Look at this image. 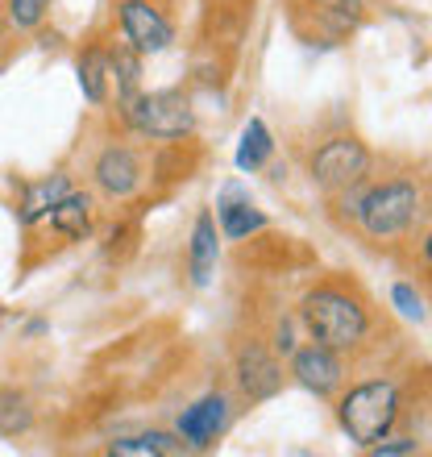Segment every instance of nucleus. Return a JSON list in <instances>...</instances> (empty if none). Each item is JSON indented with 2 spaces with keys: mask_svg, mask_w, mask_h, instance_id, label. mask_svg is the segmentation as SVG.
Returning <instances> with one entry per match:
<instances>
[{
  "mask_svg": "<svg viewBox=\"0 0 432 457\" xmlns=\"http://www.w3.org/2000/svg\"><path fill=\"white\" fill-rule=\"evenodd\" d=\"M300 325L303 333L336 353H358L374 333L370 303L353 283H316L300 300Z\"/></svg>",
  "mask_w": 432,
  "mask_h": 457,
  "instance_id": "obj_1",
  "label": "nucleus"
},
{
  "mask_svg": "<svg viewBox=\"0 0 432 457\" xmlns=\"http://www.w3.org/2000/svg\"><path fill=\"white\" fill-rule=\"evenodd\" d=\"M403 416V395L391 378H361L345 391H336V424L358 449L383 441Z\"/></svg>",
  "mask_w": 432,
  "mask_h": 457,
  "instance_id": "obj_2",
  "label": "nucleus"
},
{
  "mask_svg": "<svg viewBox=\"0 0 432 457\" xmlns=\"http://www.w3.org/2000/svg\"><path fill=\"white\" fill-rule=\"evenodd\" d=\"M424 212V195L411 179H383V183H361L358 195V212H353V225L366 233L370 241H391L408 237L416 220Z\"/></svg>",
  "mask_w": 432,
  "mask_h": 457,
  "instance_id": "obj_3",
  "label": "nucleus"
},
{
  "mask_svg": "<svg viewBox=\"0 0 432 457\" xmlns=\"http://www.w3.org/2000/svg\"><path fill=\"white\" fill-rule=\"evenodd\" d=\"M120 112H125V125L150 142H183L195 133V109L179 87L137 92L129 104H120Z\"/></svg>",
  "mask_w": 432,
  "mask_h": 457,
  "instance_id": "obj_4",
  "label": "nucleus"
},
{
  "mask_svg": "<svg viewBox=\"0 0 432 457\" xmlns=\"http://www.w3.org/2000/svg\"><path fill=\"white\" fill-rule=\"evenodd\" d=\"M370 162L374 158L366 150V142H358L353 133H336L312 154L308 170H312V183L324 195H336L370 179Z\"/></svg>",
  "mask_w": 432,
  "mask_h": 457,
  "instance_id": "obj_5",
  "label": "nucleus"
},
{
  "mask_svg": "<svg viewBox=\"0 0 432 457\" xmlns=\"http://www.w3.org/2000/svg\"><path fill=\"white\" fill-rule=\"evenodd\" d=\"M112 21H117V34L142 59L145 54H162L175 42V21L162 9V0H112Z\"/></svg>",
  "mask_w": 432,
  "mask_h": 457,
  "instance_id": "obj_6",
  "label": "nucleus"
},
{
  "mask_svg": "<svg viewBox=\"0 0 432 457\" xmlns=\"http://www.w3.org/2000/svg\"><path fill=\"white\" fill-rule=\"evenodd\" d=\"M233 378H237V391L250 403H266V399H275L287 383V374H283V361L278 353L266 341H241L237 353H233Z\"/></svg>",
  "mask_w": 432,
  "mask_h": 457,
  "instance_id": "obj_7",
  "label": "nucleus"
},
{
  "mask_svg": "<svg viewBox=\"0 0 432 457\" xmlns=\"http://www.w3.org/2000/svg\"><path fill=\"white\" fill-rule=\"evenodd\" d=\"M291 378L312 391L316 399H336V391L345 386V353L320 345V341H308V345L291 349Z\"/></svg>",
  "mask_w": 432,
  "mask_h": 457,
  "instance_id": "obj_8",
  "label": "nucleus"
},
{
  "mask_svg": "<svg viewBox=\"0 0 432 457\" xmlns=\"http://www.w3.org/2000/svg\"><path fill=\"white\" fill-rule=\"evenodd\" d=\"M145 179V167H142V154L133 150V145H104L92 162V183H96V192L108 195V200H129L137 195Z\"/></svg>",
  "mask_w": 432,
  "mask_h": 457,
  "instance_id": "obj_9",
  "label": "nucleus"
},
{
  "mask_svg": "<svg viewBox=\"0 0 432 457\" xmlns=\"http://www.w3.org/2000/svg\"><path fill=\"white\" fill-rule=\"evenodd\" d=\"M228 424H233V408L225 391H208L179 411V436L187 449H212L228 433Z\"/></svg>",
  "mask_w": 432,
  "mask_h": 457,
  "instance_id": "obj_10",
  "label": "nucleus"
},
{
  "mask_svg": "<svg viewBox=\"0 0 432 457\" xmlns=\"http://www.w3.org/2000/svg\"><path fill=\"white\" fill-rule=\"evenodd\" d=\"M212 217H216V225H220V237H228V241H245L266 228L262 208H253L250 192H245L241 183H228L225 192H220Z\"/></svg>",
  "mask_w": 432,
  "mask_h": 457,
  "instance_id": "obj_11",
  "label": "nucleus"
},
{
  "mask_svg": "<svg viewBox=\"0 0 432 457\" xmlns=\"http://www.w3.org/2000/svg\"><path fill=\"white\" fill-rule=\"evenodd\" d=\"M220 262V225H216L212 208H204L192 225V241H187V275L192 287H208Z\"/></svg>",
  "mask_w": 432,
  "mask_h": 457,
  "instance_id": "obj_12",
  "label": "nucleus"
},
{
  "mask_svg": "<svg viewBox=\"0 0 432 457\" xmlns=\"http://www.w3.org/2000/svg\"><path fill=\"white\" fill-rule=\"evenodd\" d=\"M46 225L59 241H87L96 228V200L87 192H67L59 204L46 212Z\"/></svg>",
  "mask_w": 432,
  "mask_h": 457,
  "instance_id": "obj_13",
  "label": "nucleus"
},
{
  "mask_svg": "<svg viewBox=\"0 0 432 457\" xmlns=\"http://www.w3.org/2000/svg\"><path fill=\"white\" fill-rule=\"evenodd\" d=\"M67 192H71V175H62V170H54V175H42V179H34V183H21L17 220H21L25 228H34L37 220H46V212L59 204Z\"/></svg>",
  "mask_w": 432,
  "mask_h": 457,
  "instance_id": "obj_14",
  "label": "nucleus"
},
{
  "mask_svg": "<svg viewBox=\"0 0 432 457\" xmlns=\"http://www.w3.org/2000/svg\"><path fill=\"white\" fill-rule=\"evenodd\" d=\"M75 71H79V92L92 109H104L108 96H112V71H108V46L104 42H87L79 50V62H75Z\"/></svg>",
  "mask_w": 432,
  "mask_h": 457,
  "instance_id": "obj_15",
  "label": "nucleus"
},
{
  "mask_svg": "<svg viewBox=\"0 0 432 457\" xmlns=\"http://www.w3.org/2000/svg\"><path fill=\"white\" fill-rule=\"evenodd\" d=\"M108 71H112V84H117V104H129L137 92H142V54L125 42V37H108Z\"/></svg>",
  "mask_w": 432,
  "mask_h": 457,
  "instance_id": "obj_16",
  "label": "nucleus"
},
{
  "mask_svg": "<svg viewBox=\"0 0 432 457\" xmlns=\"http://www.w3.org/2000/svg\"><path fill=\"white\" fill-rule=\"evenodd\" d=\"M104 449L112 457H170V453H187L183 436L179 433H162V428H145V433H133V436H112Z\"/></svg>",
  "mask_w": 432,
  "mask_h": 457,
  "instance_id": "obj_17",
  "label": "nucleus"
},
{
  "mask_svg": "<svg viewBox=\"0 0 432 457\" xmlns=\"http://www.w3.org/2000/svg\"><path fill=\"white\" fill-rule=\"evenodd\" d=\"M34 428V399L17 386H0V436L17 441Z\"/></svg>",
  "mask_w": 432,
  "mask_h": 457,
  "instance_id": "obj_18",
  "label": "nucleus"
},
{
  "mask_svg": "<svg viewBox=\"0 0 432 457\" xmlns=\"http://www.w3.org/2000/svg\"><path fill=\"white\" fill-rule=\"evenodd\" d=\"M275 154V137L266 129L262 117H250V125L241 129V142H237V170H262Z\"/></svg>",
  "mask_w": 432,
  "mask_h": 457,
  "instance_id": "obj_19",
  "label": "nucleus"
},
{
  "mask_svg": "<svg viewBox=\"0 0 432 457\" xmlns=\"http://www.w3.org/2000/svg\"><path fill=\"white\" fill-rule=\"evenodd\" d=\"M303 9H312L320 21H328L336 34H345L366 17V0H303Z\"/></svg>",
  "mask_w": 432,
  "mask_h": 457,
  "instance_id": "obj_20",
  "label": "nucleus"
},
{
  "mask_svg": "<svg viewBox=\"0 0 432 457\" xmlns=\"http://www.w3.org/2000/svg\"><path fill=\"white\" fill-rule=\"evenodd\" d=\"M50 4L54 0H4V25L12 34H34L50 17Z\"/></svg>",
  "mask_w": 432,
  "mask_h": 457,
  "instance_id": "obj_21",
  "label": "nucleus"
},
{
  "mask_svg": "<svg viewBox=\"0 0 432 457\" xmlns=\"http://www.w3.org/2000/svg\"><path fill=\"white\" fill-rule=\"evenodd\" d=\"M391 303H395L408 320H424V300H420V291L411 287V283H395V287H391Z\"/></svg>",
  "mask_w": 432,
  "mask_h": 457,
  "instance_id": "obj_22",
  "label": "nucleus"
},
{
  "mask_svg": "<svg viewBox=\"0 0 432 457\" xmlns=\"http://www.w3.org/2000/svg\"><path fill=\"white\" fill-rule=\"evenodd\" d=\"M366 453L374 457H399V453H416V441L411 436H395V441H374Z\"/></svg>",
  "mask_w": 432,
  "mask_h": 457,
  "instance_id": "obj_23",
  "label": "nucleus"
},
{
  "mask_svg": "<svg viewBox=\"0 0 432 457\" xmlns=\"http://www.w3.org/2000/svg\"><path fill=\"white\" fill-rule=\"evenodd\" d=\"M420 262H424V270L432 275V228L424 233V241H420Z\"/></svg>",
  "mask_w": 432,
  "mask_h": 457,
  "instance_id": "obj_24",
  "label": "nucleus"
}]
</instances>
